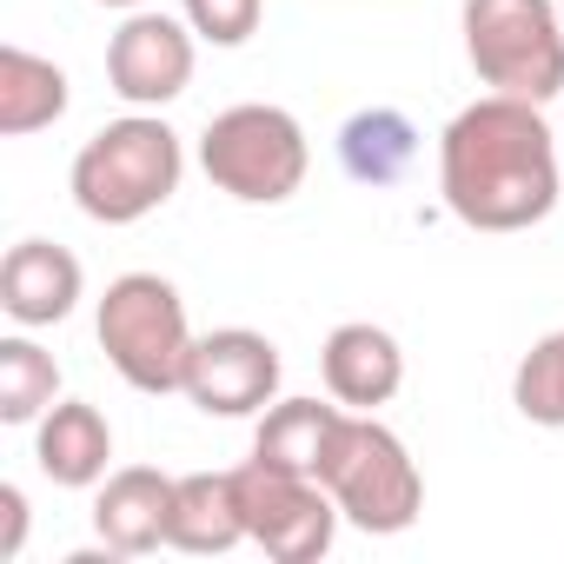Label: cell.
<instances>
[{
	"instance_id": "6da1fadb",
	"label": "cell",
	"mask_w": 564,
	"mask_h": 564,
	"mask_svg": "<svg viewBox=\"0 0 564 564\" xmlns=\"http://www.w3.org/2000/svg\"><path fill=\"white\" fill-rule=\"evenodd\" d=\"M438 193L471 232H524L564 193V153L538 100H471L438 140Z\"/></svg>"
},
{
	"instance_id": "7a4b0ae2",
	"label": "cell",
	"mask_w": 564,
	"mask_h": 564,
	"mask_svg": "<svg viewBox=\"0 0 564 564\" xmlns=\"http://www.w3.org/2000/svg\"><path fill=\"white\" fill-rule=\"evenodd\" d=\"M186 147L160 113H127L74 153V206L94 226H133L180 193Z\"/></svg>"
},
{
	"instance_id": "3957f363",
	"label": "cell",
	"mask_w": 564,
	"mask_h": 564,
	"mask_svg": "<svg viewBox=\"0 0 564 564\" xmlns=\"http://www.w3.org/2000/svg\"><path fill=\"white\" fill-rule=\"evenodd\" d=\"M100 352L107 366L133 386V392H180L186 359H193V326H186V300L173 279L160 272H120L107 300H100Z\"/></svg>"
},
{
	"instance_id": "277c9868",
	"label": "cell",
	"mask_w": 564,
	"mask_h": 564,
	"mask_svg": "<svg viewBox=\"0 0 564 564\" xmlns=\"http://www.w3.org/2000/svg\"><path fill=\"white\" fill-rule=\"evenodd\" d=\"M199 166H206V180L226 199H239V206H279V199H293L306 186L313 147H306V127L286 107L246 100V107H226V113L206 120Z\"/></svg>"
},
{
	"instance_id": "5b68a950",
	"label": "cell",
	"mask_w": 564,
	"mask_h": 564,
	"mask_svg": "<svg viewBox=\"0 0 564 564\" xmlns=\"http://www.w3.org/2000/svg\"><path fill=\"white\" fill-rule=\"evenodd\" d=\"M465 54L491 94L557 100L564 94V14L557 0H465Z\"/></svg>"
},
{
	"instance_id": "8992f818",
	"label": "cell",
	"mask_w": 564,
	"mask_h": 564,
	"mask_svg": "<svg viewBox=\"0 0 564 564\" xmlns=\"http://www.w3.org/2000/svg\"><path fill=\"white\" fill-rule=\"evenodd\" d=\"M346 524L372 531V538H392V531H412L419 511H425V478L405 452L399 432H386L372 412H346L339 438H333V458H326V478H319Z\"/></svg>"
},
{
	"instance_id": "52a82bcc",
	"label": "cell",
	"mask_w": 564,
	"mask_h": 564,
	"mask_svg": "<svg viewBox=\"0 0 564 564\" xmlns=\"http://www.w3.org/2000/svg\"><path fill=\"white\" fill-rule=\"evenodd\" d=\"M239 511H246V538L279 557V564H319L339 538V498L319 485V478H300V471H279L265 458H246L239 471Z\"/></svg>"
},
{
	"instance_id": "ba28073f",
	"label": "cell",
	"mask_w": 564,
	"mask_h": 564,
	"mask_svg": "<svg viewBox=\"0 0 564 564\" xmlns=\"http://www.w3.org/2000/svg\"><path fill=\"white\" fill-rule=\"evenodd\" d=\"M180 392H186L206 419H252V412H265L272 392H279V346H272L265 333L219 326V333L193 339V359H186Z\"/></svg>"
},
{
	"instance_id": "9c48e42d",
	"label": "cell",
	"mask_w": 564,
	"mask_h": 564,
	"mask_svg": "<svg viewBox=\"0 0 564 564\" xmlns=\"http://www.w3.org/2000/svg\"><path fill=\"white\" fill-rule=\"evenodd\" d=\"M193 80V21H173V14H127V28L107 41V87L140 107V113H160L166 100H180Z\"/></svg>"
},
{
	"instance_id": "30bf717a",
	"label": "cell",
	"mask_w": 564,
	"mask_h": 564,
	"mask_svg": "<svg viewBox=\"0 0 564 564\" xmlns=\"http://www.w3.org/2000/svg\"><path fill=\"white\" fill-rule=\"evenodd\" d=\"M80 286L87 272L67 246L54 239H21L8 246V259H0V306H8L14 326H61L74 306H80Z\"/></svg>"
},
{
	"instance_id": "8fae6325",
	"label": "cell",
	"mask_w": 564,
	"mask_h": 564,
	"mask_svg": "<svg viewBox=\"0 0 564 564\" xmlns=\"http://www.w3.org/2000/svg\"><path fill=\"white\" fill-rule=\"evenodd\" d=\"M319 372H326V392L346 412H379L405 386V352H399V339L386 326L352 319V326H333V339L319 352Z\"/></svg>"
},
{
	"instance_id": "7c38bea8",
	"label": "cell",
	"mask_w": 564,
	"mask_h": 564,
	"mask_svg": "<svg viewBox=\"0 0 564 564\" xmlns=\"http://www.w3.org/2000/svg\"><path fill=\"white\" fill-rule=\"evenodd\" d=\"M173 498H180V478L153 471V465H127L100 485L94 498V531L107 551L120 557H147L166 544V524H173Z\"/></svg>"
},
{
	"instance_id": "4fadbf2b",
	"label": "cell",
	"mask_w": 564,
	"mask_h": 564,
	"mask_svg": "<svg viewBox=\"0 0 564 564\" xmlns=\"http://www.w3.org/2000/svg\"><path fill=\"white\" fill-rule=\"evenodd\" d=\"M107 458H113V425L100 419V405L87 399H54L41 412V432H34V465L67 485V491H87L107 478Z\"/></svg>"
},
{
	"instance_id": "5bb4252c",
	"label": "cell",
	"mask_w": 564,
	"mask_h": 564,
	"mask_svg": "<svg viewBox=\"0 0 564 564\" xmlns=\"http://www.w3.org/2000/svg\"><path fill=\"white\" fill-rule=\"evenodd\" d=\"M346 425V405H319V399H279L265 405L259 432H252V458L279 465V471H300V478H326L333 438Z\"/></svg>"
},
{
	"instance_id": "9a60e30c",
	"label": "cell",
	"mask_w": 564,
	"mask_h": 564,
	"mask_svg": "<svg viewBox=\"0 0 564 564\" xmlns=\"http://www.w3.org/2000/svg\"><path fill=\"white\" fill-rule=\"evenodd\" d=\"M166 544H173V551H193V557H219V551L246 544L239 478H232V471H193V478H180Z\"/></svg>"
},
{
	"instance_id": "2e32d148",
	"label": "cell",
	"mask_w": 564,
	"mask_h": 564,
	"mask_svg": "<svg viewBox=\"0 0 564 564\" xmlns=\"http://www.w3.org/2000/svg\"><path fill=\"white\" fill-rule=\"evenodd\" d=\"M67 74L28 47H0V133L8 140H28L41 127H54L67 113Z\"/></svg>"
},
{
	"instance_id": "e0dca14e",
	"label": "cell",
	"mask_w": 564,
	"mask_h": 564,
	"mask_svg": "<svg viewBox=\"0 0 564 564\" xmlns=\"http://www.w3.org/2000/svg\"><path fill=\"white\" fill-rule=\"evenodd\" d=\"M412 160H419V127L399 107H366L339 127V166L359 186H392Z\"/></svg>"
},
{
	"instance_id": "ac0fdd59",
	"label": "cell",
	"mask_w": 564,
	"mask_h": 564,
	"mask_svg": "<svg viewBox=\"0 0 564 564\" xmlns=\"http://www.w3.org/2000/svg\"><path fill=\"white\" fill-rule=\"evenodd\" d=\"M61 399V366L34 339H0V419L41 425V412Z\"/></svg>"
},
{
	"instance_id": "d6986e66",
	"label": "cell",
	"mask_w": 564,
	"mask_h": 564,
	"mask_svg": "<svg viewBox=\"0 0 564 564\" xmlns=\"http://www.w3.org/2000/svg\"><path fill=\"white\" fill-rule=\"evenodd\" d=\"M511 405H518L531 425L564 432V333H544V339L518 359V372H511Z\"/></svg>"
},
{
	"instance_id": "ffe728a7",
	"label": "cell",
	"mask_w": 564,
	"mask_h": 564,
	"mask_svg": "<svg viewBox=\"0 0 564 564\" xmlns=\"http://www.w3.org/2000/svg\"><path fill=\"white\" fill-rule=\"evenodd\" d=\"M180 8H186V21H193L199 41H213V47H246V41L259 34L265 0H180Z\"/></svg>"
},
{
	"instance_id": "44dd1931",
	"label": "cell",
	"mask_w": 564,
	"mask_h": 564,
	"mask_svg": "<svg viewBox=\"0 0 564 564\" xmlns=\"http://www.w3.org/2000/svg\"><path fill=\"white\" fill-rule=\"evenodd\" d=\"M21 544H28V491L0 485V557H21Z\"/></svg>"
},
{
	"instance_id": "7402d4cb",
	"label": "cell",
	"mask_w": 564,
	"mask_h": 564,
	"mask_svg": "<svg viewBox=\"0 0 564 564\" xmlns=\"http://www.w3.org/2000/svg\"><path fill=\"white\" fill-rule=\"evenodd\" d=\"M94 8H127V14H133V8H140V0H94Z\"/></svg>"
},
{
	"instance_id": "603a6c76",
	"label": "cell",
	"mask_w": 564,
	"mask_h": 564,
	"mask_svg": "<svg viewBox=\"0 0 564 564\" xmlns=\"http://www.w3.org/2000/svg\"><path fill=\"white\" fill-rule=\"evenodd\" d=\"M557 14H564V0H557Z\"/></svg>"
},
{
	"instance_id": "cb8c5ba5",
	"label": "cell",
	"mask_w": 564,
	"mask_h": 564,
	"mask_svg": "<svg viewBox=\"0 0 564 564\" xmlns=\"http://www.w3.org/2000/svg\"><path fill=\"white\" fill-rule=\"evenodd\" d=\"M557 153H564V140H557Z\"/></svg>"
}]
</instances>
